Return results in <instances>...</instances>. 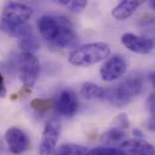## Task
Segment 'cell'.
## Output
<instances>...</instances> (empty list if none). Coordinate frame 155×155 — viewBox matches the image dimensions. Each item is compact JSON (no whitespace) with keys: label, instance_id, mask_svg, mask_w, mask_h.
<instances>
[{"label":"cell","instance_id":"cell-1","mask_svg":"<svg viewBox=\"0 0 155 155\" xmlns=\"http://www.w3.org/2000/svg\"><path fill=\"white\" fill-rule=\"evenodd\" d=\"M111 54V48L105 42H93L81 46L69 55V63L75 66H90L97 64Z\"/></svg>","mask_w":155,"mask_h":155},{"label":"cell","instance_id":"cell-2","mask_svg":"<svg viewBox=\"0 0 155 155\" xmlns=\"http://www.w3.org/2000/svg\"><path fill=\"white\" fill-rule=\"evenodd\" d=\"M142 78L140 76H131L119 83L116 88L107 90L106 99L117 107H125L142 93Z\"/></svg>","mask_w":155,"mask_h":155},{"label":"cell","instance_id":"cell-3","mask_svg":"<svg viewBox=\"0 0 155 155\" xmlns=\"http://www.w3.org/2000/svg\"><path fill=\"white\" fill-rule=\"evenodd\" d=\"M19 78L24 87L31 88L36 83L40 74V61L34 53L22 52L18 55Z\"/></svg>","mask_w":155,"mask_h":155},{"label":"cell","instance_id":"cell-4","mask_svg":"<svg viewBox=\"0 0 155 155\" xmlns=\"http://www.w3.org/2000/svg\"><path fill=\"white\" fill-rule=\"evenodd\" d=\"M60 135V124L58 120H49L42 132V138L39 146L40 155H52L55 152V147Z\"/></svg>","mask_w":155,"mask_h":155},{"label":"cell","instance_id":"cell-5","mask_svg":"<svg viewBox=\"0 0 155 155\" xmlns=\"http://www.w3.org/2000/svg\"><path fill=\"white\" fill-rule=\"evenodd\" d=\"M126 68L127 64L121 55H113L104 63L100 69V75L104 81L113 82L125 74Z\"/></svg>","mask_w":155,"mask_h":155},{"label":"cell","instance_id":"cell-6","mask_svg":"<svg viewBox=\"0 0 155 155\" xmlns=\"http://www.w3.org/2000/svg\"><path fill=\"white\" fill-rule=\"evenodd\" d=\"M34 13V10L22 2H8L2 11V17L15 23H27Z\"/></svg>","mask_w":155,"mask_h":155},{"label":"cell","instance_id":"cell-7","mask_svg":"<svg viewBox=\"0 0 155 155\" xmlns=\"http://www.w3.org/2000/svg\"><path fill=\"white\" fill-rule=\"evenodd\" d=\"M121 43L129 51L137 54H148L154 49V41L149 38L138 36L131 33H126L121 36Z\"/></svg>","mask_w":155,"mask_h":155},{"label":"cell","instance_id":"cell-8","mask_svg":"<svg viewBox=\"0 0 155 155\" xmlns=\"http://www.w3.org/2000/svg\"><path fill=\"white\" fill-rule=\"evenodd\" d=\"M5 141L11 153L22 154L29 147V138L27 134L18 127H10L5 134Z\"/></svg>","mask_w":155,"mask_h":155},{"label":"cell","instance_id":"cell-9","mask_svg":"<svg viewBox=\"0 0 155 155\" xmlns=\"http://www.w3.org/2000/svg\"><path fill=\"white\" fill-rule=\"evenodd\" d=\"M40 35L49 43H52L58 38L60 29H61V22L60 17H53V16H42L40 17L38 22Z\"/></svg>","mask_w":155,"mask_h":155},{"label":"cell","instance_id":"cell-10","mask_svg":"<svg viewBox=\"0 0 155 155\" xmlns=\"http://www.w3.org/2000/svg\"><path fill=\"white\" fill-rule=\"evenodd\" d=\"M60 22H61V29H60L58 38L52 43H49V46L55 49H63L66 47H71L77 42V34L75 33L71 22L65 17H60Z\"/></svg>","mask_w":155,"mask_h":155},{"label":"cell","instance_id":"cell-11","mask_svg":"<svg viewBox=\"0 0 155 155\" xmlns=\"http://www.w3.org/2000/svg\"><path fill=\"white\" fill-rule=\"evenodd\" d=\"M58 113L65 117H74L78 111L77 96L71 90H64L59 94L54 104Z\"/></svg>","mask_w":155,"mask_h":155},{"label":"cell","instance_id":"cell-12","mask_svg":"<svg viewBox=\"0 0 155 155\" xmlns=\"http://www.w3.org/2000/svg\"><path fill=\"white\" fill-rule=\"evenodd\" d=\"M120 149L126 155H155V148L142 138L125 140L120 144Z\"/></svg>","mask_w":155,"mask_h":155},{"label":"cell","instance_id":"cell-13","mask_svg":"<svg viewBox=\"0 0 155 155\" xmlns=\"http://www.w3.org/2000/svg\"><path fill=\"white\" fill-rule=\"evenodd\" d=\"M146 0H120V2L112 10V17L117 21H125L130 18L136 10L144 4Z\"/></svg>","mask_w":155,"mask_h":155},{"label":"cell","instance_id":"cell-14","mask_svg":"<svg viewBox=\"0 0 155 155\" xmlns=\"http://www.w3.org/2000/svg\"><path fill=\"white\" fill-rule=\"evenodd\" d=\"M81 95L87 100H102L107 97V90L95 83L85 82L81 88Z\"/></svg>","mask_w":155,"mask_h":155},{"label":"cell","instance_id":"cell-15","mask_svg":"<svg viewBox=\"0 0 155 155\" xmlns=\"http://www.w3.org/2000/svg\"><path fill=\"white\" fill-rule=\"evenodd\" d=\"M126 140V132L116 127H111L101 136V142L104 144H121Z\"/></svg>","mask_w":155,"mask_h":155},{"label":"cell","instance_id":"cell-16","mask_svg":"<svg viewBox=\"0 0 155 155\" xmlns=\"http://www.w3.org/2000/svg\"><path fill=\"white\" fill-rule=\"evenodd\" d=\"M18 45L23 52H29V53H34L40 48L39 40H38L34 31L18 39Z\"/></svg>","mask_w":155,"mask_h":155},{"label":"cell","instance_id":"cell-17","mask_svg":"<svg viewBox=\"0 0 155 155\" xmlns=\"http://www.w3.org/2000/svg\"><path fill=\"white\" fill-rule=\"evenodd\" d=\"M88 149L83 146L74 144V143H68L60 146L54 153L55 155H85Z\"/></svg>","mask_w":155,"mask_h":155},{"label":"cell","instance_id":"cell-18","mask_svg":"<svg viewBox=\"0 0 155 155\" xmlns=\"http://www.w3.org/2000/svg\"><path fill=\"white\" fill-rule=\"evenodd\" d=\"M57 2L71 12H79L88 6V0H57Z\"/></svg>","mask_w":155,"mask_h":155},{"label":"cell","instance_id":"cell-19","mask_svg":"<svg viewBox=\"0 0 155 155\" xmlns=\"http://www.w3.org/2000/svg\"><path fill=\"white\" fill-rule=\"evenodd\" d=\"M54 106L53 100L48 99H35L31 101V107L38 112V113H45L49 111Z\"/></svg>","mask_w":155,"mask_h":155},{"label":"cell","instance_id":"cell-20","mask_svg":"<svg viewBox=\"0 0 155 155\" xmlns=\"http://www.w3.org/2000/svg\"><path fill=\"white\" fill-rule=\"evenodd\" d=\"M113 126L112 127H116V129H119V130H123V131H126V129L129 127L130 125V121H129V118L126 114H119L116 119L113 120Z\"/></svg>","mask_w":155,"mask_h":155},{"label":"cell","instance_id":"cell-21","mask_svg":"<svg viewBox=\"0 0 155 155\" xmlns=\"http://www.w3.org/2000/svg\"><path fill=\"white\" fill-rule=\"evenodd\" d=\"M117 152L116 148H110V147H99L94 148L91 150H88L85 155H114Z\"/></svg>","mask_w":155,"mask_h":155},{"label":"cell","instance_id":"cell-22","mask_svg":"<svg viewBox=\"0 0 155 155\" xmlns=\"http://www.w3.org/2000/svg\"><path fill=\"white\" fill-rule=\"evenodd\" d=\"M147 108L152 117H155V93L150 94L147 99Z\"/></svg>","mask_w":155,"mask_h":155},{"label":"cell","instance_id":"cell-23","mask_svg":"<svg viewBox=\"0 0 155 155\" xmlns=\"http://www.w3.org/2000/svg\"><path fill=\"white\" fill-rule=\"evenodd\" d=\"M147 127L150 130V131H155V117H152L147 124Z\"/></svg>","mask_w":155,"mask_h":155},{"label":"cell","instance_id":"cell-24","mask_svg":"<svg viewBox=\"0 0 155 155\" xmlns=\"http://www.w3.org/2000/svg\"><path fill=\"white\" fill-rule=\"evenodd\" d=\"M5 93H6V90H5V83H4V78L2 76L0 75V96H4L5 95Z\"/></svg>","mask_w":155,"mask_h":155},{"label":"cell","instance_id":"cell-25","mask_svg":"<svg viewBox=\"0 0 155 155\" xmlns=\"http://www.w3.org/2000/svg\"><path fill=\"white\" fill-rule=\"evenodd\" d=\"M148 79H149V82H150V84L153 85L155 88V72H152V74H149V76H148Z\"/></svg>","mask_w":155,"mask_h":155},{"label":"cell","instance_id":"cell-26","mask_svg":"<svg viewBox=\"0 0 155 155\" xmlns=\"http://www.w3.org/2000/svg\"><path fill=\"white\" fill-rule=\"evenodd\" d=\"M134 135H135L137 138H142V134H141V131H138V130H134Z\"/></svg>","mask_w":155,"mask_h":155},{"label":"cell","instance_id":"cell-27","mask_svg":"<svg viewBox=\"0 0 155 155\" xmlns=\"http://www.w3.org/2000/svg\"><path fill=\"white\" fill-rule=\"evenodd\" d=\"M149 5H150V7L155 11V0H149Z\"/></svg>","mask_w":155,"mask_h":155}]
</instances>
